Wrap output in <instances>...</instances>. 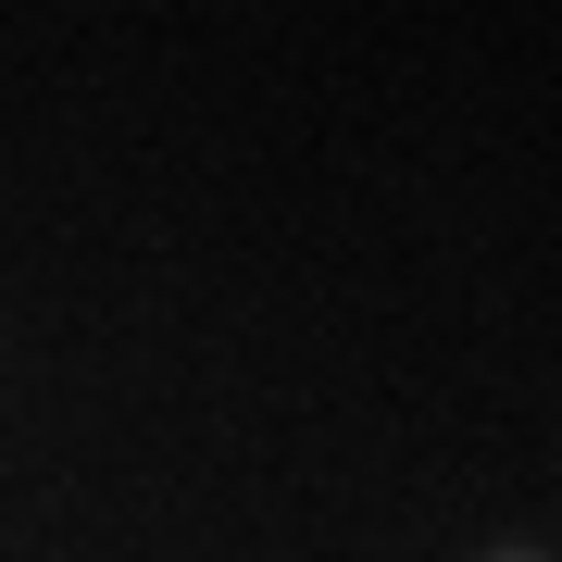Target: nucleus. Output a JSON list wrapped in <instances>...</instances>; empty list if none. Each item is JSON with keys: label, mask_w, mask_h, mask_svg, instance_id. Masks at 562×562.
Segmentation results:
<instances>
[{"label": "nucleus", "mask_w": 562, "mask_h": 562, "mask_svg": "<svg viewBox=\"0 0 562 562\" xmlns=\"http://www.w3.org/2000/svg\"><path fill=\"white\" fill-rule=\"evenodd\" d=\"M487 562H550V550H487Z\"/></svg>", "instance_id": "obj_1"}]
</instances>
